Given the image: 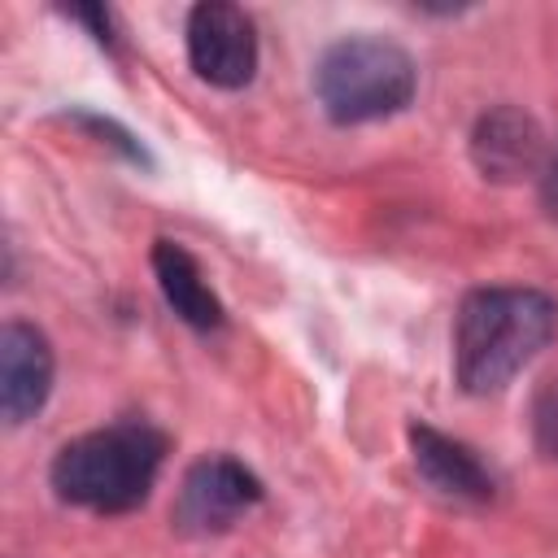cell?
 Listing matches in <instances>:
<instances>
[{
	"label": "cell",
	"instance_id": "obj_1",
	"mask_svg": "<svg viewBox=\"0 0 558 558\" xmlns=\"http://www.w3.org/2000/svg\"><path fill=\"white\" fill-rule=\"evenodd\" d=\"M558 336V301L541 288H475L458 305L453 371L471 397L501 392Z\"/></svg>",
	"mask_w": 558,
	"mask_h": 558
},
{
	"label": "cell",
	"instance_id": "obj_2",
	"mask_svg": "<svg viewBox=\"0 0 558 558\" xmlns=\"http://www.w3.org/2000/svg\"><path fill=\"white\" fill-rule=\"evenodd\" d=\"M161 458L166 436L144 418H122L61 445L48 475L61 501L96 514H122L148 497Z\"/></svg>",
	"mask_w": 558,
	"mask_h": 558
},
{
	"label": "cell",
	"instance_id": "obj_3",
	"mask_svg": "<svg viewBox=\"0 0 558 558\" xmlns=\"http://www.w3.org/2000/svg\"><path fill=\"white\" fill-rule=\"evenodd\" d=\"M414 87H418V70L410 52L379 35L336 39L314 65L318 105L340 126L401 113L414 100Z\"/></svg>",
	"mask_w": 558,
	"mask_h": 558
},
{
	"label": "cell",
	"instance_id": "obj_4",
	"mask_svg": "<svg viewBox=\"0 0 558 558\" xmlns=\"http://www.w3.org/2000/svg\"><path fill=\"white\" fill-rule=\"evenodd\" d=\"M257 501H262V480L244 462L214 453V458H201L187 466L179 497H174V523L192 536L227 532Z\"/></svg>",
	"mask_w": 558,
	"mask_h": 558
},
{
	"label": "cell",
	"instance_id": "obj_5",
	"mask_svg": "<svg viewBox=\"0 0 558 558\" xmlns=\"http://www.w3.org/2000/svg\"><path fill=\"white\" fill-rule=\"evenodd\" d=\"M187 61L214 87H244L257 70V35L244 9L205 0L187 13Z\"/></svg>",
	"mask_w": 558,
	"mask_h": 558
},
{
	"label": "cell",
	"instance_id": "obj_6",
	"mask_svg": "<svg viewBox=\"0 0 558 558\" xmlns=\"http://www.w3.org/2000/svg\"><path fill=\"white\" fill-rule=\"evenodd\" d=\"M52 392V344L31 323L0 327V410L9 423H26Z\"/></svg>",
	"mask_w": 558,
	"mask_h": 558
},
{
	"label": "cell",
	"instance_id": "obj_7",
	"mask_svg": "<svg viewBox=\"0 0 558 558\" xmlns=\"http://www.w3.org/2000/svg\"><path fill=\"white\" fill-rule=\"evenodd\" d=\"M471 157L480 166L484 179H497V183H514V179H527V174H541L545 166V135L536 126V118H527L523 109L514 105H497L488 109L475 131H471Z\"/></svg>",
	"mask_w": 558,
	"mask_h": 558
},
{
	"label": "cell",
	"instance_id": "obj_8",
	"mask_svg": "<svg viewBox=\"0 0 558 558\" xmlns=\"http://www.w3.org/2000/svg\"><path fill=\"white\" fill-rule=\"evenodd\" d=\"M410 449H414V466L418 475L449 493V497H466V501H488L493 497V475L488 466L475 458V449H466L462 440L427 427V423H414L410 427Z\"/></svg>",
	"mask_w": 558,
	"mask_h": 558
},
{
	"label": "cell",
	"instance_id": "obj_9",
	"mask_svg": "<svg viewBox=\"0 0 558 558\" xmlns=\"http://www.w3.org/2000/svg\"><path fill=\"white\" fill-rule=\"evenodd\" d=\"M153 275H157V283H161L166 305H170L187 327L209 331V327L222 323V305H218V296L209 292V283H205V275H201V266H196V257H192L183 244L157 240V244H153Z\"/></svg>",
	"mask_w": 558,
	"mask_h": 558
},
{
	"label": "cell",
	"instance_id": "obj_10",
	"mask_svg": "<svg viewBox=\"0 0 558 558\" xmlns=\"http://www.w3.org/2000/svg\"><path fill=\"white\" fill-rule=\"evenodd\" d=\"M541 205H545V214L549 218H558V148L545 157V166H541Z\"/></svg>",
	"mask_w": 558,
	"mask_h": 558
}]
</instances>
